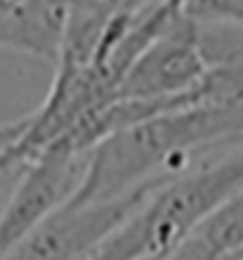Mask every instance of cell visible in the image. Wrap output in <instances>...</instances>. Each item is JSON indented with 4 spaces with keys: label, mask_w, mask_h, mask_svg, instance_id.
<instances>
[{
    "label": "cell",
    "mask_w": 243,
    "mask_h": 260,
    "mask_svg": "<svg viewBox=\"0 0 243 260\" xmlns=\"http://www.w3.org/2000/svg\"><path fill=\"white\" fill-rule=\"evenodd\" d=\"M243 137V104L196 102L123 128L88 156L68 204H101L189 171L198 154L231 149Z\"/></svg>",
    "instance_id": "obj_1"
},
{
    "label": "cell",
    "mask_w": 243,
    "mask_h": 260,
    "mask_svg": "<svg viewBox=\"0 0 243 260\" xmlns=\"http://www.w3.org/2000/svg\"><path fill=\"white\" fill-rule=\"evenodd\" d=\"M243 187L238 149L158 185L90 260H156L187 241L220 206Z\"/></svg>",
    "instance_id": "obj_2"
},
{
    "label": "cell",
    "mask_w": 243,
    "mask_h": 260,
    "mask_svg": "<svg viewBox=\"0 0 243 260\" xmlns=\"http://www.w3.org/2000/svg\"><path fill=\"white\" fill-rule=\"evenodd\" d=\"M168 3V17L154 41L140 52L118 83V100H184L201 97V83L208 62L201 48L198 24L189 21Z\"/></svg>",
    "instance_id": "obj_3"
},
{
    "label": "cell",
    "mask_w": 243,
    "mask_h": 260,
    "mask_svg": "<svg viewBox=\"0 0 243 260\" xmlns=\"http://www.w3.org/2000/svg\"><path fill=\"white\" fill-rule=\"evenodd\" d=\"M163 182L165 180L140 187L114 201L61 206L3 260H90Z\"/></svg>",
    "instance_id": "obj_4"
},
{
    "label": "cell",
    "mask_w": 243,
    "mask_h": 260,
    "mask_svg": "<svg viewBox=\"0 0 243 260\" xmlns=\"http://www.w3.org/2000/svg\"><path fill=\"white\" fill-rule=\"evenodd\" d=\"M88 156L52 147L21 171L14 192L0 211V260L74 199L85 178Z\"/></svg>",
    "instance_id": "obj_5"
},
{
    "label": "cell",
    "mask_w": 243,
    "mask_h": 260,
    "mask_svg": "<svg viewBox=\"0 0 243 260\" xmlns=\"http://www.w3.org/2000/svg\"><path fill=\"white\" fill-rule=\"evenodd\" d=\"M66 28V3L0 0V45L57 64Z\"/></svg>",
    "instance_id": "obj_6"
},
{
    "label": "cell",
    "mask_w": 243,
    "mask_h": 260,
    "mask_svg": "<svg viewBox=\"0 0 243 260\" xmlns=\"http://www.w3.org/2000/svg\"><path fill=\"white\" fill-rule=\"evenodd\" d=\"M208 74L201 83V102L243 104V26L198 24Z\"/></svg>",
    "instance_id": "obj_7"
},
{
    "label": "cell",
    "mask_w": 243,
    "mask_h": 260,
    "mask_svg": "<svg viewBox=\"0 0 243 260\" xmlns=\"http://www.w3.org/2000/svg\"><path fill=\"white\" fill-rule=\"evenodd\" d=\"M194 234L217 253L220 260H229L243 251V187L229 197Z\"/></svg>",
    "instance_id": "obj_8"
},
{
    "label": "cell",
    "mask_w": 243,
    "mask_h": 260,
    "mask_svg": "<svg viewBox=\"0 0 243 260\" xmlns=\"http://www.w3.org/2000/svg\"><path fill=\"white\" fill-rule=\"evenodd\" d=\"M177 12L194 24L243 26V0H170Z\"/></svg>",
    "instance_id": "obj_9"
},
{
    "label": "cell",
    "mask_w": 243,
    "mask_h": 260,
    "mask_svg": "<svg viewBox=\"0 0 243 260\" xmlns=\"http://www.w3.org/2000/svg\"><path fill=\"white\" fill-rule=\"evenodd\" d=\"M161 0H104L111 14H140Z\"/></svg>",
    "instance_id": "obj_10"
},
{
    "label": "cell",
    "mask_w": 243,
    "mask_h": 260,
    "mask_svg": "<svg viewBox=\"0 0 243 260\" xmlns=\"http://www.w3.org/2000/svg\"><path fill=\"white\" fill-rule=\"evenodd\" d=\"M26 123H28V116L17 118V121H10V123H0V151L7 149L10 144H14L21 135H24Z\"/></svg>",
    "instance_id": "obj_11"
},
{
    "label": "cell",
    "mask_w": 243,
    "mask_h": 260,
    "mask_svg": "<svg viewBox=\"0 0 243 260\" xmlns=\"http://www.w3.org/2000/svg\"><path fill=\"white\" fill-rule=\"evenodd\" d=\"M231 149H238V151H241V156H243V137H241V140H238L236 144H234V147H231Z\"/></svg>",
    "instance_id": "obj_12"
},
{
    "label": "cell",
    "mask_w": 243,
    "mask_h": 260,
    "mask_svg": "<svg viewBox=\"0 0 243 260\" xmlns=\"http://www.w3.org/2000/svg\"><path fill=\"white\" fill-rule=\"evenodd\" d=\"M229 260H243V251H241V253H236L234 258H229Z\"/></svg>",
    "instance_id": "obj_13"
}]
</instances>
